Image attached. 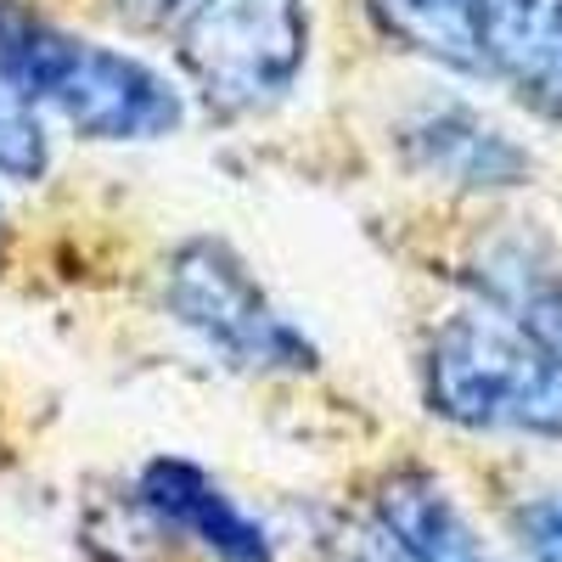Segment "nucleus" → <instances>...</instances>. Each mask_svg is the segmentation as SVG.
<instances>
[{"mask_svg": "<svg viewBox=\"0 0 562 562\" xmlns=\"http://www.w3.org/2000/svg\"><path fill=\"white\" fill-rule=\"evenodd\" d=\"M0 79L85 140H158L186 124L180 90L153 63L68 34L23 0H0Z\"/></svg>", "mask_w": 562, "mask_h": 562, "instance_id": "nucleus-1", "label": "nucleus"}, {"mask_svg": "<svg viewBox=\"0 0 562 562\" xmlns=\"http://www.w3.org/2000/svg\"><path fill=\"white\" fill-rule=\"evenodd\" d=\"M422 394L467 434L562 439V360L495 304H467L434 326Z\"/></svg>", "mask_w": 562, "mask_h": 562, "instance_id": "nucleus-2", "label": "nucleus"}, {"mask_svg": "<svg viewBox=\"0 0 562 562\" xmlns=\"http://www.w3.org/2000/svg\"><path fill=\"white\" fill-rule=\"evenodd\" d=\"M164 310L186 326L220 366L248 378H304L321 366V349L270 304L254 270L220 237L180 243L164 265Z\"/></svg>", "mask_w": 562, "mask_h": 562, "instance_id": "nucleus-3", "label": "nucleus"}, {"mask_svg": "<svg viewBox=\"0 0 562 562\" xmlns=\"http://www.w3.org/2000/svg\"><path fill=\"white\" fill-rule=\"evenodd\" d=\"M175 52L192 90L220 119H248L288 102L310 63L304 0H192L175 23Z\"/></svg>", "mask_w": 562, "mask_h": 562, "instance_id": "nucleus-4", "label": "nucleus"}, {"mask_svg": "<svg viewBox=\"0 0 562 562\" xmlns=\"http://www.w3.org/2000/svg\"><path fill=\"white\" fill-rule=\"evenodd\" d=\"M400 164L450 192H512L535 175V158L495 119L461 97H428L394 124Z\"/></svg>", "mask_w": 562, "mask_h": 562, "instance_id": "nucleus-5", "label": "nucleus"}, {"mask_svg": "<svg viewBox=\"0 0 562 562\" xmlns=\"http://www.w3.org/2000/svg\"><path fill=\"white\" fill-rule=\"evenodd\" d=\"M135 506L158 535L198 546L214 562H276V535L214 473L186 456H153L135 473Z\"/></svg>", "mask_w": 562, "mask_h": 562, "instance_id": "nucleus-6", "label": "nucleus"}, {"mask_svg": "<svg viewBox=\"0 0 562 562\" xmlns=\"http://www.w3.org/2000/svg\"><path fill=\"white\" fill-rule=\"evenodd\" d=\"M484 74L562 124V0H473Z\"/></svg>", "mask_w": 562, "mask_h": 562, "instance_id": "nucleus-7", "label": "nucleus"}, {"mask_svg": "<svg viewBox=\"0 0 562 562\" xmlns=\"http://www.w3.org/2000/svg\"><path fill=\"white\" fill-rule=\"evenodd\" d=\"M371 529L394 562H501L428 467H394L378 484Z\"/></svg>", "mask_w": 562, "mask_h": 562, "instance_id": "nucleus-8", "label": "nucleus"}, {"mask_svg": "<svg viewBox=\"0 0 562 562\" xmlns=\"http://www.w3.org/2000/svg\"><path fill=\"white\" fill-rule=\"evenodd\" d=\"M479 293L484 304L518 315L529 333L562 360V254L540 237H501L479 254Z\"/></svg>", "mask_w": 562, "mask_h": 562, "instance_id": "nucleus-9", "label": "nucleus"}, {"mask_svg": "<svg viewBox=\"0 0 562 562\" xmlns=\"http://www.w3.org/2000/svg\"><path fill=\"white\" fill-rule=\"evenodd\" d=\"M371 18L405 52L428 57L456 74H484L479 34H473V0H366Z\"/></svg>", "mask_w": 562, "mask_h": 562, "instance_id": "nucleus-10", "label": "nucleus"}, {"mask_svg": "<svg viewBox=\"0 0 562 562\" xmlns=\"http://www.w3.org/2000/svg\"><path fill=\"white\" fill-rule=\"evenodd\" d=\"M52 164V140H45L40 108H29L18 90L0 79V175L7 180H40Z\"/></svg>", "mask_w": 562, "mask_h": 562, "instance_id": "nucleus-11", "label": "nucleus"}, {"mask_svg": "<svg viewBox=\"0 0 562 562\" xmlns=\"http://www.w3.org/2000/svg\"><path fill=\"white\" fill-rule=\"evenodd\" d=\"M518 546L529 562H562V490H546L518 506Z\"/></svg>", "mask_w": 562, "mask_h": 562, "instance_id": "nucleus-12", "label": "nucleus"}, {"mask_svg": "<svg viewBox=\"0 0 562 562\" xmlns=\"http://www.w3.org/2000/svg\"><path fill=\"white\" fill-rule=\"evenodd\" d=\"M119 12L135 29H175L186 12H192V0H119Z\"/></svg>", "mask_w": 562, "mask_h": 562, "instance_id": "nucleus-13", "label": "nucleus"}, {"mask_svg": "<svg viewBox=\"0 0 562 562\" xmlns=\"http://www.w3.org/2000/svg\"><path fill=\"white\" fill-rule=\"evenodd\" d=\"M0 243H7V203H0Z\"/></svg>", "mask_w": 562, "mask_h": 562, "instance_id": "nucleus-14", "label": "nucleus"}]
</instances>
